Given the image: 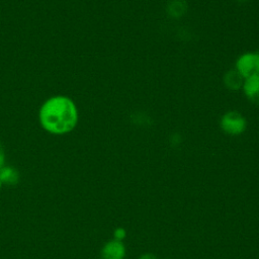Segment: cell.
<instances>
[{
	"instance_id": "cell-6",
	"label": "cell",
	"mask_w": 259,
	"mask_h": 259,
	"mask_svg": "<svg viewBox=\"0 0 259 259\" xmlns=\"http://www.w3.org/2000/svg\"><path fill=\"white\" fill-rule=\"evenodd\" d=\"M19 174L17 170L11 166H3L0 168V181L2 184L13 186L18 183Z\"/></svg>"
},
{
	"instance_id": "cell-3",
	"label": "cell",
	"mask_w": 259,
	"mask_h": 259,
	"mask_svg": "<svg viewBox=\"0 0 259 259\" xmlns=\"http://www.w3.org/2000/svg\"><path fill=\"white\" fill-rule=\"evenodd\" d=\"M221 125L223 130L230 135H240L245 131L246 120L238 112L232 111L223 116Z\"/></svg>"
},
{
	"instance_id": "cell-11",
	"label": "cell",
	"mask_w": 259,
	"mask_h": 259,
	"mask_svg": "<svg viewBox=\"0 0 259 259\" xmlns=\"http://www.w3.org/2000/svg\"><path fill=\"white\" fill-rule=\"evenodd\" d=\"M1 186H2V183H1V181H0V188H1Z\"/></svg>"
},
{
	"instance_id": "cell-5",
	"label": "cell",
	"mask_w": 259,
	"mask_h": 259,
	"mask_svg": "<svg viewBox=\"0 0 259 259\" xmlns=\"http://www.w3.org/2000/svg\"><path fill=\"white\" fill-rule=\"evenodd\" d=\"M244 90L252 102L259 104V75L247 78L244 83Z\"/></svg>"
},
{
	"instance_id": "cell-1",
	"label": "cell",
	"mask_w": 259,
	"mask_h": 259,
	"mask_svg": "<svg viewBox=\"0 0 259 259\" xmlns=\"http://www.w3.org/2000/svg\"><path fill=\"white\" fill-rule=\"evenodd\" d=\"M78 116L75 102L65 95L48 98L38 110L40 126L49 134L57 136L71 133L78 123Z\"/></svg>"
},
{
	"instance_id": "cell-2",
	"label": "cell",
	"mask_w": 259,
	"mask_h": 259,
	"mask_svg": "<svg viewBox=\"0 0 259 259\" xmlns=\"http://www.w3.org/2000/svg\"><path fill=\"white\" fill-rule=\"evenodd\" d=\"M237 71L246 79L259 75V53L243 55L237 62Z\"/></svg>"
},
{
	"instance_id": "cell-9",
	"label": "cell",
	"mask_w": 259,
	"mask_h": 259,
	"mask_svg": "<svg viewBox=\"0 0 259 259\" xmlns=\"http://www.w3.org/2000/svg\"><path fill=\"white\" fill-rule=\"evenodd\" d=\"M138 259H158V258L153 253H144V254L140 255Z\"/></svg>"
},
{
	"instance_id": "cell-10",
	"label": "cell",
	"mask_w": 259,
	"mask_h": 259,
	"mask_svg": "<svg viewBox=\"0 0 259 259\" xmlns=\"http://www.w3.org/2000/svg\"><path fill=\"white\" fill-rule=\"evenodd\" d=\"M4 163H5V155H4L2 145L0 143V168H2L4 166Z\"/></svg>"
},
{
	"instance_id": "cell-7",
	"label": "cell",
	"mask_w": 259,
	"mask_h": 259,
	"mask_svg": "<svg viewBox=\"0 0 259 259\" xmlns=\"http://www.w3.org/2000/svg\"><path fill=\"white\" fill-rule=\"evenodd\" d=\"M243 77L240 75V73L237 71H232L226 76V84L228 87L232 89H237L242 84Z\"/></svg>"
},
{
	"instance_id": "cell-4",
	"label": "cell",
	"mask_w": 259,
	"mask_h": 259,
	"mask_svg": "<svg viewBox=\"0 0 259 259\" xmlns=\"http://www.w3.org/2000/svg\"><path fill=\"white\" fill-rule=\"evenodd\" d=\"M126 248L123 242L110 240L106 242L100 250V259H124Z\"/></svg>"
},
{
	"instance_id": "cell-8",
	"label": "cell",
	"mask_w": 259,
	"mask_h": 259,
	"mask_svg": "<svg viewBox=\"0 0 259 259\" xmlns=\"http://www.w3.org/2000/svg\"><path fill=\"white\" fill-rule=\"evenodd\" d=\"M126 238V230L122 227H118L114 229L113 231V240L123 242V240Z\"/></svg>"
}]
</instances>
